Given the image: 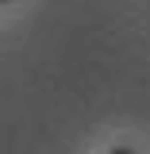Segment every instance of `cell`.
Instances as JSON below:
<instances>
[{
  "label": "cell",
  "mask_w": 150,
  "mask_h": 154,
  "mask_svg": "<svg viewBox=\"0 0 150 154\" xmlns=\"http://www.w3.org/2000/svg\"><path fill=\"white\" fill-rule=\"evenodd\" d=\"M108 154H135V150H127V146H112Z\"/></svg>",
  "instance_id": "1"
},
{
  "label": "cell",
  "mask_w": 150,
  "mask_h": 154,
  "mask_svg": "<svg viewBox=\"0 0 150 154\" xmlns=\"http://www.w3.org/2000/svg\"><path fill=\"white\" fill-rule=\"evenodd\" d=\"M0 4H8V0H0Z\"/></svg>",
  "instance_id": "2"
}]
</instances>
